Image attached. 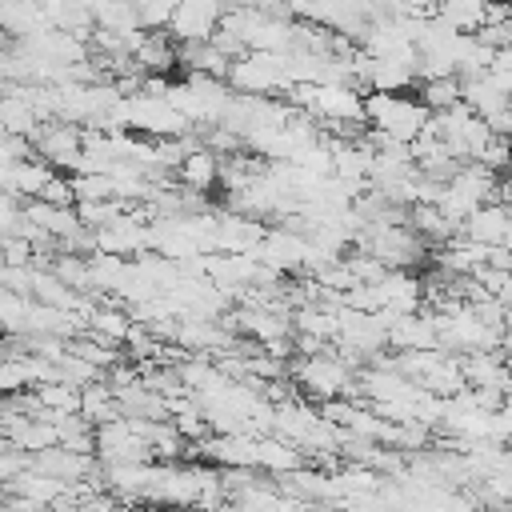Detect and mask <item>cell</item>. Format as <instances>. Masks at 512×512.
<instances>
[{
  "label": "cell",
  "instance_id": "cell-16",
  "mask_svg": "<svg viewBox=\"0 0 512 512\" xmlns=\"http://www.w3.org/2000/svg\"><path fill=\"white\" fill-rule=\"evenodd\" d=\"M508 32H512L508 20H488V24H480L472 36H476L480 44H488V48H508V40H512Z\"/></svg>",
  "mask_w": 512,
  "mask_h": 512
},
{
  "label": "cell",
  "instance_id": "cell-13",
  "mask_svg": "<svg viewBox=\"0 0 512 512\" xmlns=\"http://www.w3.org/2000/svg\"><path fill=\"white\" fill-rule=\"evenodd\" d=\"M456 100H460V76L456 72L452 76H428V80H420V104L428 112H440V108H448Z\"/></svg>",
  "mask_w": 512,
  "mask_h": 512
},
{
  "label": "cell",
  "instance_id": "cell-5",
  "mask_svg": "<svg viewBox=\"0 0 512 512\" xmlns=\"http://www.w3.org/2000/svg\"><path fill=\"white\" fill-rule=\"evenodd\" d=\"M508 232H512V220H508V208L500 200H480L464 220H460V236L476 240V244H508Z\"/></svg>",
  "mask_w": 512,
  "mask_h": 512
},
{
  "label": "cell",
  "instance_id": "cell-1",
  "mask_svg": "<svg viewBox=\"0 0 512 512\" xmlns=\"http://www.w3.org/2000/svg\"><path fill=\"white\" fill-rule=\"evenodd\" d=\"M364 124L384 132L388 140L408 144L424 124H428V108L420 104V96H404V92H364Z\"/></svg>",
  "mask_w": 512,
  "mask_h": 512
},
{
  "label": "cell",
  "instance_id": "cell-6",
  "mask_svg": "<svg viewBox=\"0 0 512 512\" xmlns=\"http://www.w3.org/2000/svg\"><path fill=\"white\" fill-rule=\"evenodd\" d=\"M28 464L48 472V476H60V480H84L88 472H96V460L92 452H76V448H64V444H48L40 452H28Z\"/></svg>",
  "mask_w": 512,
  "mask_h": 512
},
{
  "label": "cell",
  "instance_id": "cell-3",
  "mask_svg": "<svg viewBox=\"0 0 512 512\" xmlns=\"http://www.w3.org/2000/svg\"><path fill=\"white\" fill-rule=\"evenodd\" d=\"M220 0H176L172 12H168V24L164 32L176 40V44H196V40H208L220 24Z\"/></svg>",
  "mask_w": 512,
  "mask_h": 512
},
{
  "label": "cell",
  "instance_id": "cell-7",
  "mask_svg": "<svg viewBox=\"0 0 512 512\" xmlns=\"http://www.w3.org/2000/svg\"><path fill=\"white\" fill-rule=\"evenodd\" d=\"M304 464V452L276 436V432H260L256 444H252V472H264V476H280V472H292Z\"/></svg>",
  "mask_w": 512,
  "mask_h": 512
},
{
  "label": "cell",
  "instance_id": "cell-14",
  "mask_svg": "<svg viewBox=\"0 0 512 512\" xmlns=\"http://www.w3.org/2000/svg\"><path fill=\"white\" fill-rule=\"evenodd\" d=\"M28 304H32V296L12 292V288L0 284V336H16L20 332V320H24Z\"/></svg>",
  "mask_w": 512,
  "mask_h": 512
},
{
  "label": "cell",
  "instance_id": "cell-8",
  "mask_svg": "<svg viewBox=\"0 0 512 512\" xmlns=\"http://www.w3.org/2000/svg\"><path fill=\"white\" fill-rule=\"evenodd\" d=\"M0 128L16 132V136H24V140L36 136L40 116H36V108H32V100H28V84H24V80L4 88V96H0Z\"/></svg>",
  "mask_w": 512,
  "mask_h": 512
},
{
  "label": "cell",
  "instance_id": "cell-2",
  "mask_svg": "<svg viewBox=\"0 0 512 512\" xmlns=\"http://www.w3.org/2000/svg\"><path fill=\"white\" fill-rule=\"evenodd\" d=\"M228 88L232 92H244V96H272V92H284L288 88V76H284V52H240L236 60H228V72H224Z\"/></svg>",
  "mask_w": 512,
  "mask_h": 512
},
{
  "label": "cell",
  "instance_id": "cell-12",
  "mask_svg": "<svg viewBox=\"0 0 512 512\" xmlns=\"http://www.w3.org/2000/svg\"><path fill=\"white\" fill-rule=\"evenodd\" d=\"M484 4L488 0H436V16L456 32H476L484 24Z\"/></svg>",
  "mask_w": 512,
  "mask_h": 512
},
{
  "label": "cell",
  "instance_id": "cell-11",
  "mask_svg": "<svg viewBox=\"0 0 512 512\" xmlns=\"http://www.w3.org/2000/svg\"><path fill=\"white\" fill-rule=\"evenodd\" d=\"M36 404H40V416H52V412H80V384L72 380H44L32 388Z\"/></svg>",
  "mask_w": 512,
  "mask_h": 512
},
{
  "label": "cell",
  "instance_id": "cell-9",
  "mask_svg": "<svg viewBox=\"0 0 512 512\" xmlns=\"http://www.w3.org/2000/svg\"><path fill=\"white\" fill-rule=\"evenodd\" d=\"M176 172H180V180H184V188H192V192H204V188H212V184H220V156H216L212 148H204V144H196V148H188V152L180 156V164H176Z\"/></svg>",
  "mask_w": 512,
  "mask_h": 512
},
{
  "label": "cell",
  "instance_id": "cell-4",
  "mask_svg": "<svg viewBox=\"0 0 512 512\" xmlns=\"http://www.w3.org/2000/svg\"><path fill=\"white\" fill-rule=\"evenodd\" d=\"M80 144H84V124H68V120H44L32 136V152L48 160L56 172L72 168V160L80 156Z\"/></svg>",
  "mask_w": 512,
  "mask_h": 512
},
{
  "label": "cell",
  "instance_id": "cell-15",
  "mask_svg": "<svg viewBox=\"0 0 512 512\" xmlns=\"http://www.w3.org/2000/svg\"><path fill=\"white\" fill-rule=\"evenodd\" d=\"M36 200H44V204H76V192H72V176H64V172H52V176L40 184Z\"/></svg>",
  "mask_w": 512,
  "mask_h": 512
},
{
  "label": "cell",
  "instance_id": "cell-10",
  "mask_svg": "<svg viewBox=\"0 0 512 512\" xmlns=\"http://www.w3.org/2000/svg\"><path fill=\"white\" fill-rule=\"evenodd\" d=\"M8 492H16V496H28L32 504H56L64 492H68V480H60V476H48V472H40V468H20L12 480H8Z\"/></svg>",
  "mask_w": 512,
  "mask_h": 512
}]
</instances>
